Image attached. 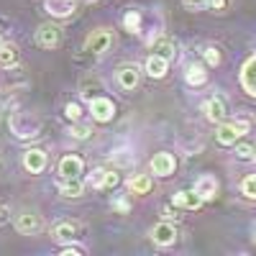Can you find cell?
<instances>
[{
	"instance_id": "obj_12",
	"label": "cell",
	"mask_w": 256,
	"mask_h": 256,
	"mask_svg": "<svg viewBox=\"0 0 256 256\" xmlns=\"http://www.w3.org/2000/svg\"><path fill=\"white\" fill-rule=\"evenodd\" d=\"M195 192L202 198V200H212L218 195V180L212 177V174H202V177H198V182H195Z\"/></svg>"
},
{
	"instance_id": "obj_24",
	"label": "cell",
	"mask_w": 256,
	"mask_h": 256,
	"mask_svg": "<svg viewBox=\"0 0 256 256\" xmlns=\"http://www.w3.org/2000/svg\"><path fill=\"white\" fill-rule=\"evenodd\" d=\"M123 26L131 34H138V28H141V13L138 10H128L126 18H123Z\"/></svg>"
},
{
	"instance_id": "obj_6",
	"label": "cell",
	"mask_w": 256,
	"mask_h": 256,
	"mask_svg": "<svg viewBox=\"0 0 256 256\" xmlns=\"http://www.w3.org/2000/svg\"><path fill=\"white\" fill-rule=\"evenodd\" d=\"M152 241L159 246H172L177 241V228L172 223H159L152 228Z\"/></svg>"
},
{
	"instance_id": "obj_17",
	"label": "cell",
	"mask_w": 256,
	"mask_h": 256,
	"mask_svg": "<svg viewBox=\"0 0 256 256\" xmlns=\"http://www.w3.org/2000/svg\"><path fill=\"white\" fill-rule=\"evenodd\" d=\"M174 205L177 208H187V210H198L202 205V198L198 195L195 190H182L174 195Z\"/></svg>"
},
{
	"instance_id": "obj_14",
	"label": "cell",
	"mask_w": 256,
	"mask_h": 256,
	"mask_svg": "<svg viewBox=\"0 0 256 256\" xmlns=\"http://www.w3.org/2000/svg\"><path fill=\"white\" fill-rule=\"evenodd\" d=\"M52 238L59 241V244H72L77 238V226L70 223V220H62L52 228Z\"/></svg>"
},
{
	"instance_id": "obj_33",
	"label": "cell",
	"mask_w": 256,
	"mask_h": 256,
	"mask_svg": "<svg viewBox=\"0 0 256 256\" xmlns=\"http://www.w3.org/2000/svg\"><path fill=\"white\" fill-rule=\"evenodd\" d=\"M228 6V0H208V8H212V10H223Z\"/></svg>"
},
{
	"instance_id": "obj_21",
	"label": "cell",
	"mask_w": 256,
	"mask_h": 256,
	"mask_svg": "<svg viewBox=\"0 0 256 256\" xmlns=\"http://www.w3.org/2000/svg\"><path fill=\"white\" fill-rule=\"evenodd\" d=\"M128 190H131V192H136V195H146V192L152 190V180H148L146 174L131 177V180H128Z\"/></svg>"
},
{
	"instance_id": "obj_15",
	"label": "cell",
	"mask_w": 256,
	"mask_h": 256,
	"mask_svg": "<svg viewBox=\"0 0 256 256\" xmlns=\"http://www.w3.org/2000/svg\"><path fill=\"white\" fill-rule=\"evenodd\" d=\"M41 228V218L36 216V212H20L18 220H16V230L24 233V236H31V233H36Z\"/></svg>"
},
{
	"instance_id": "obj_9",
	"label": "cell",
	"mask_w": 256,
	"mask_h": 256,
	"mask_svg": "<svg viewBox=\"0 0 256 256\" xmlns=\"http://www.w3.org/2000/svg\"><path fill=\"white\" fill-rule=\"evenodd\" d=\"M174 166H177L174 156H172V154H166V152L154 154V159H152V172H154L156 177H169V174L174 172Z\"/></svg>"
},
{
	"instance_id": "obj_3",
	"label": "cell",
	"mask_w": 256,
	"mask_h": 256,
	"mask_svg": "<svg viewBox=\"0 0 256 256\" xmlns=\"http://www.w3.org/2000/svg\"><path fill=\"white\" fill-rule=\"evenodd\" d=\"M248 131V123L246 120H230V123H223L218 128V141L230 146V144H236V138H241L244 134Z\"/></svg>"
},
{
	"instance_id": "obj_37",
	"label": "cell",
	"mask_w": 256,
	"mask_h": 256,
	"mask_svg": "<svg viewBox=\"0 0 256 256\" xmlns=\"http://www.w3.org/2000/svg\"><path fill=\"white\" fill-rule=\"evenodd\" d=\"M0 44H3V41H0Z\"/></svg>"
},
{
	"instance_id": "obj_10",
	"label": "cell",
	"mask_w": 256,
	"mask_h": 256,
	"mask_svg": "<svg viewBox=\"0 0 256 256\" xmlns=\"http://www.w3.org/2000/svg\"><path fill=\"white\" fill-rule=\"evenodd\" d=\"M24 166L28 169L31 174L44 172V166H46V154L41 152V148H28V152L24 154Z\"/></svg>"
},
{
	"instance_id": "obj_35",
	"label": "cell",
	"mask_w": 256,
	"mask_h": 256,
	"mask_svg": "<svg viewBox=\"0 0 256 256\" xmlns=\"http://www.w3.org/2000/svg\"><path fill=\"white\" fill-rule=\"evenodd\" d=\"M62 254H64V256H80V254H82V248H74V246H70V248H64Z\"/></svg>"
},
{
	"instance_id": "obj_36",
	"label": "cell",
	"mask_w": 256,
	"mask_h": 256,
	"mask_svg": "<svg viewBox=\"0 0 256 256\" xmlns=\"http://www.w3.org/2000/svg\"><path fill=\"white\" fill-rule=\"evenodd\" d=\"M254 159H256V146H254Z\"/></svg>"
},
{
	"instance_id": "obj_4",
	"label": "cell",
	"mask_w": 256,
	"mask_h": 256,
	"mask_svg": "<svg viewBox=\"0 0 256 256\" xmlns=\"http://www.w3.org/2000/svg\"><path fill=\"white\" fill-rule=\"evenodd\" d=\"M59 38H62V28L54 26V24H44L36 31V41H38V46H44V49H54L59 44Z\"/></svg>"
},
{
	"instance_id": "obj_30",
	"label": "cell",
	"mask_w": 256,
	"mask_h": 256,
	"mask_svg": "<svg viewBox=\"0 0 256 256\" xmlns=\"http://www.w3.org/2000/svg\"><path fill=\"white\" fill-rule=\"evenodd\" d=\"M118 184V174L116 172H105V180H102V190H113Z\"/></svg>"
},
{
	"instance_id": "obj_31",
	"label": "cell",
	"mask_w": 256,
	"mask_h": 256,
	"mask_svg": "<svg viewBox=\"0 0 256 256\" xmlns=\"http://www.w3.org/2000/svg\"><path fill=\"white\" fill-rule=\"evenodd\" d=\"M102 180H105V169H95L92 177H90V182H92L95 187H102Z\"/></svg>"
},
{
	"instance_id": "obj_32",
	"label": "cell",
	"mask_w": 256,
	"mask_h": 256,
	"mask_svg": "<svg viewBox=\"0 0 256 256\" xmlns=\"http://www.w3.org/2000/svg\"><path fill=\"white\" fill-rule=\"evenodd\" d=\"M182 3H184L190 10H195V8H205V6H208V0H182Z\"/></svg>"
},
{
	"instance_id": "obj_11",
	"label": "cell",
	"mask_w": 256,
	"mask_h": 256,
	"mask_svg": "<svg viewBox=\"0 0 256 256\" xmlns=\"http://www.w3.org/2000/svg\"><path fill=\"white\" fill-rule=\"evenodd\" d=\"M59 174H62L64 180H77V177L82 174V159L74 156V154L64 156V159L59 162Z\"/></svg>"
},
{
	"instance_id": "obj_5",
	"label": "cell",
	"mask_w": 256,
	"mask_h": 256,
	"mask_svg": "<svg viewBox=\"0 0 256 256\" xmlns=\"http://www.w3.org/2000/svg\"><path fill=\"white\" fill-rule=\"evenodd\" d=\"M90 113H92L95 120L108 123V120L113 118V113H116V105H113L108 98H92V100H90Z\"/></svg>"
},
{
	"instance_id": "obj_34",
	"label": "cell",
	"mask_w": 256,
	"mask_h": 256,
	"mask_svg": "<svg viewBox=\"0 0 256 256\" xmlns=\"http://www.w3.org/2000/svg\"><path fill=\"white\" fill-rule=\"evenodd\" d=\"M113 208H116V210H120V212H128V202H126V200H116V202H113Z\"/></svg>"
},
{
	"instance_id": "obj_7",
	"label": "cell",
	"mask_w": 256,
	"mask_h": 256,
	"mask_svg": "<svg viewBox=\"0 0 256 256\" xmlns=\"http://www.w3.org/2000/svg\"><path fill=\"white\" fill-rule=\"evenodd\" d=\"M152 54L166 59V62H172L177 56V44H174V38H169V36H159L152 41Z\"/></svg>"
},
{
	"instance_id": "obj_16",
	"label": "cell",
	"mask_w": 256,
	"mask_h": 256,
	"mask_svg": "<svg viewBox=\"0 0 256 256\" xmlns=\"http://www.w3.org/2000/svg\"><path fill=\"white\" fill-rule=\"evenodd\" d=\"M202 113H205L208 120L220 123V120L226 118V102H223V98H210V100L202 105Z\"/></svg>"
},
{
	"instance_id": "obj_13",
	"label": "cell",
	"mask_w": 256,
	"mask_h": 256,
	"mask_svg": "<svg viewBox=\"0 0 256 256\" xmlns=\"http://www.w3.org/2000/svg\"><path fill=\"white\" fill-rule=\"evenodd\" d=\"M241 84H244V90L251 98H256V56H251L244 64V70H241Z\"/></svg>"
},
{
	"instance_id": "obj_25",
	"label": "cell",
	"mask_w": 256,
	"mask_h": 256,
	"mask_svg": "<svg viewBox=\"0 0 256 256\" xmlns=\"http://www.w3.org/2000/svg\"><path fill=\"white\" fill-rule=\"evenodd\" d=\"M241 192H244L246 198L256 200V174H248V177L241 182Z\"/></svg>"
},
{
	"instance_id": "obj_23",
	"label": "cell",
	"mask_w": 256,
	"mask_h": 256,
	"mask_svg": "<svg viewBox=\"0 0 256 256\" xmlns=\"http://www.w3.org/2000/svg\"><path fill=\"white\" fill-rule=\"evenodd\" d=\"M59 192L64 198H80L82 195V182H80V177L77 180H64V184L59 187Z\"/></svg>"
},
{
	"instance_id": "obj_20",
	"label": "cell",
	"mask_w": 256,
	"mask_h": 256,
	"mask_svg": "<svg viewBox=\"0 0 256 256\" xmlns=\"http://www.w3.org/2000/svg\"><path fill=\"white\" fill-rule=\"evenodd\" d=\"M184 80H187L190 84H205L208 72H205L202 64H190V67H187V74H184Z\"/></svg>"
},
{
	"instance_id": "obj_29",
	"label": "cell",
	"mask_w": 256,
	"mask_h": 256,
	"mask_svg": "<svg viewBox=\"0 0 256 256\" xmlns=\"http://www.w3.org/2000/svg\"><path fill=\"white\" fill-rule=\"evenodd\" d=\"M64 113H67V118H70V120H80V116H82V110H80V105H77V102H67Z\"/></svg>"
},
{
	"instance_id": "obj_19",
	"label": "cell",
	"mask_w": 256,
	"mask_h": 256,
	"mask_svg": "<svg viewBox=\"0 0 256 256\" xmlns=\"http://www.w3.org/2000/svg\"><path fill=\"white\" fill-rule=\"evenodd\" d=\"M16 62H18V49L13 44H0V67L10 70Z\"/></svg>"
},
{
	"instance_id": "obj_27",
	"label": "cell",
	"mask_w": 256,
	"mask_h": 256,
	"mask_svg": "<svg viewBox=\"0 0 256 256\" xmlns=\"http://www.w3.org/2000/svg\"><path fill=\"white\" fill-rule=\"evenodd\" d=\"M205 62L210 64V67H218V64H220V52L216 46H208L205 49Z\"/></svg>"
},
{
	"instance_id": "obj_8",
	"label": "cell",
	"mask_w": 256,
	"mask_h": 256,
	"mask_svg": "<svg viewBox=\"0 0 256 256\" xmlns=\"http://www.w3.org/2000/svg\"><path fill=\"white\" fill-rule=\"evenodd\" d=\"M116 80H118V84H120L123 90H134V88H138V80H141L138 67H136V64H123V67L118 70V74H116Z\"/></svg>"
},
{
	"instance_id": "obj_18",
	"label": "cell",
	"mask_w": 256,
	"mask_h": 256,
	"mask_svg": "<svg viewBox=\"0 0 256 256\" xmlns=\"http://www.w3.org/2000/svg\"><path fill=\"white\" fill-rule=\"evenodd\" d=\"M166 70H169V62H166V59H162V56H156V54H152V56L146 59V74H148V77L162 80V77L166 74Z\"/></svg>"
},
{
	"instance_id": "obj_28",
	"label": "cell",
	"mask_w": 256,
	"mask_h": 256,
	"mask_svg": "<svg viewBox=\"0 0 256 256\" xmlns=\"http://www.w3.org/2000/svg\"><path fill=\"white\" fill-rule=\"evenodd\" d=\"M236 156H238V159H254V146L238 144V146H236Z\"/></svg>"
},
{
	"instance_id": "obj_26",
	"label": "cell",
	"mask_w": 256,
	"mask_h": 256,
	"mask_svg": "<svg viewBox=\"0 0 256 256\" xmlns=\"http://www.w3.org/2000/svg\"><path fill=\"white\" fill-rule=\"evenodd\" d=\"M70 134H72L74 138H88V136L92 134V128H90V126H84V123H77V126L70 128Z\"/></svg>"
},
{
	"instance_id": "obj_1",
	"label": "cell",
	"mask_w": 256,
	"mask_h": 256,
	"mask_svg": "<svg viewBox=\"0 0 256 256\" xmlns=\"http://www.w3.org/2000/svg\"><path fill=\"white\" fill-rule=\"evenodd\" d=\"M8 126L18 138H34V136L41 134V120L31 113H13Z\"/></svg>"
},
{
	"instance_id": "obj_22",
	"label": "cell",
	"mask_w": 256,
	"mask_h": 256,
	"mask_svg": "<svg viewBox=\"0 0 256 256\" xmlns=\"http://www.w3.org/2000/svg\"><path fill=\"white\" fill-rule=\"evenodd\" d=\"M46 10L54 16H70L72 13V0H46Z\"/></svg>"
},
{
	"instance_id": "obj_2",
	"label": "cell",
	"mask_w": 256,
	"mask_h": 256,
	"mask_svg": "<svg viewBox=\"0 0 256 256\" xmlns=\"http://www.w3.org/2000/svg\"><path fill=\"white\" fill-rule=\"evenodd\" d=\"M113 44V34L108 28H98L88 36V41H84V52H90V54H105L110 49Z\"/></svg>"
}]
</instances>
